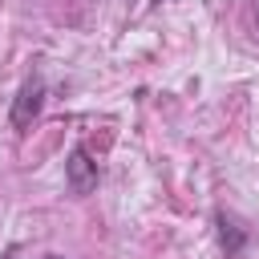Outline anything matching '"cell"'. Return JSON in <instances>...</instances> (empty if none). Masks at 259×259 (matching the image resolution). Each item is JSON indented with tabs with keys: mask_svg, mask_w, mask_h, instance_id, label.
I'll return each mask as SVG.
<instances>
[{
	"mask_svg": "<svg viewBox=\"0 0 259 259\" xmlns=\"http://www.w3.org/2000/svg\"><path fill=\"white\" fill-rule=\"evenodd\" d=\"M40 101H45V81H40V77L24 81V89H20L16 105H12V125H16V130H28L32 117L40 113Z\"/></svg>",
	"mask_w": 259,
	"mask_h": 259,
	"instance_id": "1",
	"label": "cell"
},
{
	"mask_svg": "<svg viewBox=\"0 0 259 259\" xmlns=\"http://www.w3.org/2000/svg\"><path fill=\"white\" fill-rule=\"evenodd\" d=\"M65 174H69V186H73L77 194H89V190L97 186V162H89L85 146H77V150L69 154V166H65Z\"/></svg>",
	"mask_w": 259,
	"mask_h": 259,
	"instance_id": "2",
	"label": "cell"
},
{
	"mask_svg": "<svg viewBox=\"0 0 259 259\" xmlns=\"http://www.w3.org/2000/svg\"><path fill=\"white\" fill-rule=\"evenodd\" d=\"M214 223H219V243H223V255H227V259L243 255V247H247V231L239 227V219H235V214H227V210H219V214H214Z\"/></svg>",
	"mask_w": 259,
	"mask_h": 259,
	"instance_id": "3",
	"label": "cell"
},
{
	"mask_svg": "<svg viewBox=\"0 0 259 259\" xmlns=\"http://www.w3.org/2000/svg\"><path fill=\"white\" fill-rule=\"evenodd\" d=\"M45 259H61V255H45Z\"/></svg>",
	"mask_w": 259,
	"mask_h": 259,
	"instance_id": "4",
	"label": "cell"
}]
</instances>
